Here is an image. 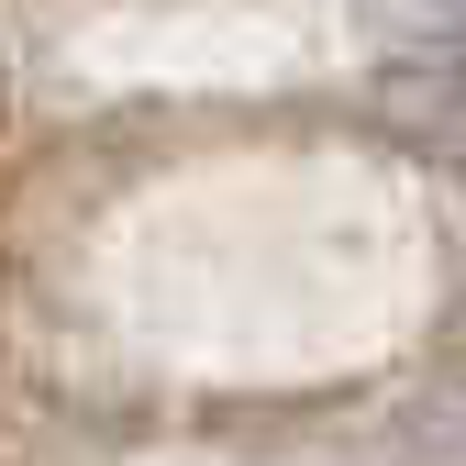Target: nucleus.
<instances>
[{"instance_id":"obj_1","label":"nucleus","mask_w":466,"mask_h":466,"mask_svg":"<svg viewBox=\"0 0 466 466\" xmlns=\"http://www.w3.org/2000/svg\"><path fill=\"white\" fill-rule=\"evenodd\" d=\"M378 12H389L400 34H422V45H455V56H466V0H378Z\"/></svg>"}]
</instances>
